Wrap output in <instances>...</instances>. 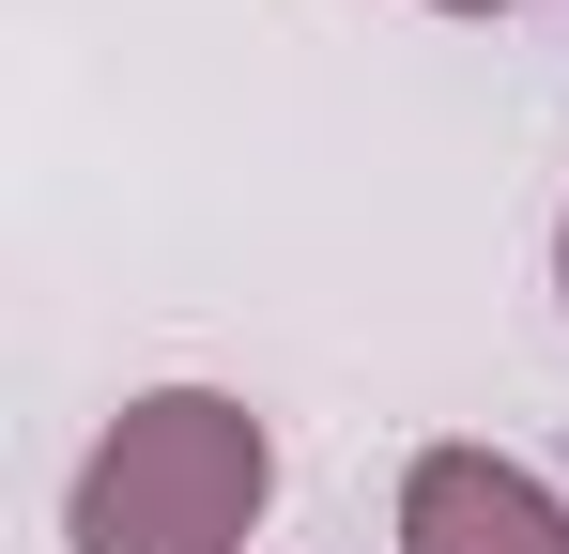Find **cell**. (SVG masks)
I'll use <instances>...</instances> for the list:
<instances>
[{
    "instance_id": "cell-3",
    "label": "cell",
    "mask_w": 569,
    "mask_h": 554,
    "mask_svg": "<svg viewBox=\"0 0 569 554\" xmlns=\"http://www.w3.org/2000/svg\"><path fill=\"white\" fill-rule=\"evenodd\" d=\"M431 16H508V0H431Z\"/></svg>"
},
{
    "instance_id": "cell-2",
    "label": "cell",
    "mask_w": 569,
    "mask_h": 554,
    "mask_svg": "<svg viewBox=\"0 0 569 554\" xmlns=\"http://www.w3.org/2000/svg\"><path fill=\"white\" fill-rule=\"evenodd\" d=\"M400 554H569V508L508 447H416L400 462Z\"/></svg>"
},
{
    "instance_id": "cell-1",
    "label": "cell",
    "mask_w": 569,
    "mask_h": 554,
    "mask_svg": "<svg viewBox=\"0 0 569 554\" xmlns=\"http://www.w3.org/2000/svg\"><path fill=\"white\" fill-rule=\"evenodd\" d=\"M278 508V432L231 400V385H154L123 400L62 493V540L78 554H247Z\"/></svg>"
},
{
    "instance_id": "cell-4",
    "label": "cell",
    "mask_w": 569,
    "mask_h": 554,
    "mask_svg": "<svg viewBox=\"0 0 569 554\" xmlns=\"http://www.w3.org/2000/svg\"><path fill=\"white\" fill-rule=\"evenodd\" d=\"M555 293H569V231H555Z\"/></svg>"
}]
</instances>
